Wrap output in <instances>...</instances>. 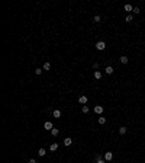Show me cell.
<instances>
[{
  "mask_svg": "<svg viewBox=\"0 0 145 163\" xmlns=\"http://www.w3.org/2000/svg\"><path fill=\"white\" fill-rule=\"evenodd\" d=\"M94 47H96V50H97V51H105L106 48H107V45H106V42L105 41H97V42H96V44H94Z\"/></svg>",
  "mask_w": 145,
  "mask_h": 163,
  "instance_id": "cell-1",
  "label": "cell"
},
{
  "mask_svg": "<svg viewBox=\"0 0 145 163\" xmlns=\"http://www.w3.org/2000/svg\"><path fill=\"white\" fill-rule=\"evenodd\" d=\"M113 157H115L113 152H105V156H103V159H105L107 163H110V162H112V160H113Z\"/></svg>",
  "mask_w": 145,
  "mask_h": 163,
  "instance_id": "cell-2",
  "label": "cell"
},
{
  "mask_svg": "<svg viewBox=\"0 0 145 163\" xmlns=\"http://www.w3.org/2000/svg\"><path fill=\"white\" fill-rule=\"evenodd\" d=\"M119 63L122 64V66H126V64L129 63V57L125 56V54H123V56H120V57H119Z\"/></svg>",
  "mask_w": 145,
  "mask_h": 163,
  "instance_id": "cell-3",
  "label": "cell"
},
{
  "mask_svg": "<svg viewBox=\"0 0 145 163\" xmlns=\"http://www.w3.org/2000/svg\"><path fill=\"white\" fill-rule=\"evenodd\" d=\"M105 73L109 74V76H112V74L115 73V67L110 66V64H109V66H106V67H105Z\"/></svg>",
  "mask_w": 145,
  "mask_h": 163,
  "instance_id": "cell-4",
  "label": "cell"
},
{
  "mask_svg": "<svg viewBox=\"0 0 145 163\" xmlns=\"http://www.w3.org/2000/svg\"><path fill=\"white\" fill-rule=\"evenodd\" d=\"M118 133H119V135H125V134L128 133V127L126 125H120L119 128H118Z\"/></svg>",
  "mask_w": 145,
  "mask_h": 163,
  "instance_id": "cell-5",
  "label": "cell"
},
{
  "mask_svg": "<svg viewBox=\"0 0 145 163\" xmlns=\"http://www.w3.org/2000/svg\"><path fill=\"white\" fill-rule=\"evenodd\" d=\"M103 111H105V108L102 106V105H96V106H94V112H96L97 115H102Z\"/></svg>",
  "mask_w": 145,
  "mask_h": 163,
  "instance_id": "cell-6",
  "label": "cell"
},
{
  "mask_svg": "<svg viewBox=\"0 0 145 163\" xmlns=\"http://www.w3.org/2000/svg\"><path fill=\"white\" fill-rule=\"evenodd\" d=\"M125 22H126V23H132V22H134V15H132V13H128V15L125 16Z\"/></svg>",
  "mask_w": 145,
  "mask_h": 163,
  "instance_id": "cell-7",
  "label": "cell"
},
{
  "mask_svg": "<svg viewBox=\"0 0 145 163\" xmlns=\"http://www.w3.org/2000/svg\"><path fill=\"white\" fill-rule=\"evenodd\" d=\"M87 100H89V99H87V96H86V95H81V96L78 98V104L86 105V104H87Z\"/></svg>",
  "mask_w": 145,
  "mask_h": 163,
  "instance_id": "cell-8",
  "label": "cell"
},
{
  "mask_svg": "<svg viewBox=\"0 0 145 163\" xmlns=\"http://www.w3.org/2000/svg\"><path fill=\"white\" fill-rule=\"evenodd\" d=\"M97 122L100 124V125H105L106 122H107V118H106V117H102V115H100V117L97 118Z\"/></svg>",
  "mask_w": 145,
  "mask_h": 163,
  "instance_id": "cell-9",
  "label": "cell"
},
{
  "mask_svg": "<svg viewBox=\"0 0 145 163\" xmlns=\"http://www.w3.org/2000/svg\"><path fill=\"white\" fill-rule=\"evenodd\" d=\"M44 128H45V130H52V128H54V125H52V122L51 121H47L45 122V124H44Z\"/></svg>",
  "mask_w": 145,
  "mask_h": 163,
  "instance_id": "cell-10",
  "label": "cell"
},
{
  "mask_svg": "<svg viewBox=\"0 0 145 163\" xmlns=\"http://www.w3.org/2000/svg\"><path fill=\"white\" fill-rule=\"evenodd\" d=\"M123 10H125V12H130V13H132V10H134V6H132V4H129V3H126L125 6H123Z\"/></svg>",
  "mask_w": 145,
  "mask_h": 163,
  "instance_id": "cell-11",
  "label": "cell"
},
{
  "mask_svg": "<svg viewBox=\"0 0 145 163\" xmlns=\"http://www.w3.org/2000/svg\"><path fill=\"white\" fill-rule=\"evenodd\" d=\"M93 76H94V79H96V80H100V79H102V71L96 70V71H94V74H93Z\"/></svg>",
  "mask_w": 145,
  "mask_h": 163,
  "instance_id": "cell-12",
  "label": "cell"
},
{
  "mask_svg": "<svg viewBox=\"0 0 145 163\" xmlns=\"http://www.w3.org/2000/svg\"><path fill=\"white\" fill-rule=\"evenodd\" d=\"M71 144H72V138H70V137L64 138V146H71Z\"/></svg>",
  "mask_w": 145,
  "mask_h": 163,
  "instance_id": "cell-13",
  "label": "cell"
},
{
  "mask_svg": "<svg viewBox=\"0 0 145 163\" xmlns=\"http://www.w3.org/2000/svg\"><path fill=\"white\" fill-rule=\"evenodd\" d=\"M139 13H141V8H139V6H135L134 10H132V15H139Z\"/></svg>",
  "mask_w": 145,
  "mask_h": 163,
  "instance_id": "cell-14",
  "label": "cell"
},
{
  "mask_svg": "<svg viewBox=\"0 0 145 163\" xmlns=\"http://www.w3.org/2000/svg\"><path fill=\"white\" fill-rule=\"evenodd\" d=\"M47 154V150H45V148H39V150H38V156H41V157H44V156Z\"/></svg>",
  "mask_w": 145,
  "mask_h": 163,
  "instance_id": "cell-15",
  "label": "cell"
},
{
  "mask_svg": "<svg viewBox=\"0 0 145 163\" xmlns=\"http://www.w3.org/2000/svg\"><path fill=\"white\" fill-rule=\"evenodd\" d=\"M52 115H54L55 118H61V111H60V109H55V111L52 112Z\"/></svg>",
  "mask_w": 145,
  "mask_h": 163,
  "instance_id": "cell-16",
  "label": "cell"
},
{
  "mask_svg": "<svg viewBox=\"0 0 145 163\" xmlns=\"http://www.w3.org/2000/svg\"><path fill=\"white\" fill-rule=\"evenodd\" d=\"M81 112H83V114H89V112H90V108L87 106V105H83V108H81Z\"/></svg>",
  "mask_w": 145,
  "mask_h": 163,
  "instance_id": "cell-17",
  "label": "cell"
},
{
  "mask_svg": "<svg viewBox=\"0 0 145 163\" xmlns=\"http://www.w3.org/2000/svg\"><path fill=\"white\" fill-rule=\"evenodd\" d=\"M57 148H58V144H57V143H52V144L49 146V150H51V152H55Z\"/></svg>",
  "mask_w": 145,
  "mask_h": 163,
  "instance_id": "cell-18",
  "label": "cell"
},
{
  "mask_svg": "<svg viewBox=\"0 0 145 163\" xmlns=\"http://www.w3.org/2000/svg\"><path fill=\"white\" fill-rule=\"evenodd\" d=\"M51 134H52L54 137H57L58 134H60V130H58V128H52V130H51Z\"/></svg>",
  "mask_w": 145,
  "mask_h": 163,
  "instance_id": "cell-19",
  "label": "cell"
},
{
  "mask_svg": "<svg viewBox=\"0 0 145 163\" xmlns=\"http://www.w3.org/2000/svg\"><path fill=\"white\" fill-rule=\"evenodd\" d=\"M93 21H94V22H96V23H100V22H102V16L96 15V16H94V18H93Z\"/></svg>",
  "mask_w": 145,
  "mask_h": 163,
  "instance_id": "cell-20",
  "label": "cell"
},
{
  "mask_svg": "<svg viewBox=\"0 0 145 163\" xmlns=\"http://www.w3.org/2000/svg\"><path fill=\"white\" fill-rule=\"evenodd\" d=\"M44 70H45V71L51 70V63H45V64H44Z\"/></svg>",
  "mask_w": 145,
  "mask_h": 163,
  "instance_id": "cell-21",
  "label": "cell"
},
{
  "mask_svg": "<svg viewBox=\"0 0 145 163\" xmlns=\"http://www.w3.org/2000/svg\"><path fill=\"white\" fill-rule=\"evenodd\" d=\"M42 71H44V69H35V73L36 74H42Z\"/></svg>",
  "mask_w": 145,
  "mask_h": 163,
  "instance_id": "cell-22",
  "label": "cell"
},
{
  "mask_svg": "<svg viewBox=\"0 0 145 163\" xmlns=\"http://www.w3.org/2000/svg\"><path fill=\"white\" fill-rule=\"evenodd\" d=\"M94 159H96V160H99V159H103V157H102V154H100V153H96V156H94Z\"/></svg>",
  "mask_w": 145,
  "mask_h": 163,
  "instance_id": "cell-23",
  "label": "cell"
},
{
  "mask_svg": "<svg viewBox=\"0 0 145 163\" xmlns=\"http://www.w3.org/2000/svg\"><path fill=\"white\" fill-rule=\"evenodd\" d=\"M96 163H107V162L105 159H99V160H96Z\"/></svg>",
  "mask_w": 145,
  "mask_h": 163,
  "instance_id": "cell-24",
  "label": "cell"
},
{
  "mask_svg": "<svg viewBox=\"0 0 145 163\" xmlns=\"http://www.w3.org/2000/svg\"><path fill=\"white\" fill-rule=\"evenodd\" d=\"M99 67H100V66H99V63H94V64H93V69H94V70H97Z\"/></svg>",
  "mask_w": 145,
  "mask_h": 163,
  "instance_id": "cell-25",
  "label": "cell"
},
{
  "mask_svg": "<svg viewBox=\"0 0 145 163\" xmlns=\"http://www.w3.org/2000/svg\"><path fill=\"white\" fill-rule=\"evenodd\" d=\"M28 163H36V160H35V159H29Z\"/></svg>",
  "mask_w": 145,
  "mask_h": 163,
  "instance_id": "cell-26",
  "label": "cell"
}]
</instances>
